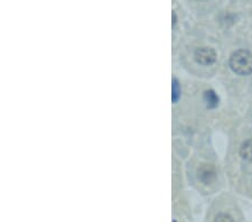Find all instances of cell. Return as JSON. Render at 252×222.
Returning a JSON list of instances; mask_svg holds the SVG:
<instances>
[{
	"mask_svg": "<svg viewBox=\"0 0 252 222\" xmlns=\"http://www.w3.org/2000/svg\"><path fill=\"white\" fill-rule=\"evenodd\" d=\"M198 179L203 184H211L213 183L217 179V171L213 165L211 164H203L202 166L198 168Z\"/></svg>",
	"mask_w": 252,
	"mask_h": 222,
	"instance_id": "3957f363",
	"label": "cell"
},
{
	"mask_svg": "<svg viewBox=\"0 0 252 222\" xmlns=\"http://www.w3.org/2000/svg\"><path fill=\"white\" fill-rule=\"evenodd\" d=\"M214 222H234L233 218L226 215V213H219V215L215 217Z\"/></svg>",
	"mask_w": 252,
	"mask_h": 222,
	"instance_id": "52a82bcc",
	"label": "cell"
},
{
	"mask_svg": "<svg viewBox=\"0 0 252 222\" xmlns=\"http://www.w3.org/2000/svg\"><path fill=\"white\" fill-rule=\"evenodd\" d=\"M240 155H241L243 159L249 161V163H252V139H248L241 145Z\"/></svg>",
	"mask_w": 252,
	"mask_h": 222,
	"instance_id": "277c9868",
	"label": "cell"
},
{
	"mask_svg": "<svg viewBox=\"0 0 252 222\" xmlns=\"http://www.w3.org/2000/svg\"><path fill=\"white\" fill-rule=\"evenodd\" d=\"M173 102H177L178 99H180L181 96V87H180V83H178V81L176 79L173 80Z\"/></svg>",
	"mask_w": 252,
	"mask_h": 222,
	"instance_id": "8992f818",
	"label": "cell"
},
{
	"mask_svg": "<svg viewBox=\"0 0 252 222\" xmlns=\"http://www.w3.org/2000/svg\"><path fill=\"white\" fill-rule=\"evenodd\" d=\"M195 60L202 65H211L217 61V53L213 48L201 47L195 52Z\"/></svg>",
	"mask_w": 252,
	"mask_h": 222,
	"instance_id": "7a4b0ae2",
	"label": "cell"
},
{
	"mask_svg": "<svg viewBox=\"0 0 252 222\" xmlns=\"http://www.w3.org/2000/svg\"><path fill=\"white\" fill-rule=\"evenodd\" d=\"M174 222H176V221H174Z\"/></svg>",
	"mask_w": 252,
	"mask_h": 222,
	"instance_id": "ba28073f",
	"label": "cell"
},
{
	"mask_svg": "<svg viewBox=\"0 0 252 222\" xmlns=\"http://www.w3.org/2000/svg\"><path fill=\"white\" fill-rule=\"evenodd\" d=\"M230 67L239 75L252 74V53L247 50H239L231 55Z\"/></svg>",
	"mask_w": 252,
	"mask_h": 222,
	"instance_id": "6da1fadb",
	"label": "cell"
},
{
	"mask_svg": "<svg viewBox=\"0 0 252 222\" xmlns=\"http://www.w3.org/2000/svg\"><path fill=\"white\" fill-rule=\"evenodd\" d=\"M204 100L206 102L207 108L210 109H214L218 107L219 104V96L213 90H209L204 92Z\"/></svg>",
	"mask_w": 252,
	"mask_h": 222,
	"instance_id": "5b68a950",
	"label": "cell"
}]
</instances>
